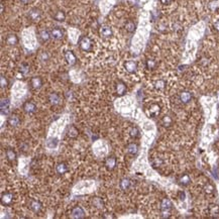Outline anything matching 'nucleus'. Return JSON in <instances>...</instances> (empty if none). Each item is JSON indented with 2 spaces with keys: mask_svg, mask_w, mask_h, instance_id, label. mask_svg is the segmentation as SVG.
I'll list each match as a JSON object with an SVG mask.
<instances>
[{
  "mask_svg": "<svg viewBox=\"0 0 219 219\" xmlns=\"http://www.w3.org/2000/svg\"><path fill=\"white\" fill-rule=\"evenodd\" d=\"M79 47L83 52L89 53L93 50V41L88 36L83 35L79 39Z\"/></svg>",
  "mask_w": 219,
  "mask_h": 219,
  "instance_id": "1",
  "label": "nucleus"
},
{
  "mask_svg": "<svg viewBox=\"0 0 219 219\" xmlns=\"http://www.w3.org/2000/svg\"><path fill=\"white\" fill-rule=\"evenodd\" d=\"M172 208H173V204L170 199L168 198L163 199L162 203H160V211H162L163 217H169Z\"/></svg>",
  "mask_w": 219,
  "mask_h": 219,
  "instance_id": "2",
  "label": "nucleus"
},
{
  "mask_svg": "<svg viewBox=\"0 0 219 219\" xmlns=\"http://www.w3.org/2000/svg\"><path fill=\"white\" fill-rule=\"evenodd\" d=\"M85 217V211L81 206H76L71 211V218L81 219Z\"/></svg>",
  "mask_w": 219,
  "mask_h": 219,
  "instance_id": "3",
  "label": "nucleus"
},
{
  "mask_svg": "<svg viewBox=\"0 0 219 219\" xmlns=\"http://www.w3.org/2000/svg\"><path fill=\"white\" fill-rule=\"evenodd\" d=\"M0 200L3 206H9L13 201V194L10 192H3Z\"/></svg>",
  "mask_w": 219,
  "mask_h": 219,
  "instance_id": "4",
  "label": "nucleus"
},
{
  "mask_svg": "<svg viewBox=\"0 0 219 219\" xmlns=\"http://www.w3.org/2000/svg\"><path fill=\"white\" fill-rule=\"evenodd\" d=\"M64 34H65V31L64 30H62L61 27H54L52 30H51V36L56 39V41H60L64 38Z\"/></svg>",
  "mask_w": 219,
  "mask_h": 219,
  "instance_id": "5",
  "label": "nucleus"
},
{
  "mask_svg": "<svg viewBox=\"0 0 219 219\" xmlns=\"http://www.w3.org/2000/svg\"><path fill=\"white\" fill-rule=\"evenodd\" d=\"M160 105L156 104V103L152 104L148 109V114L149 117H156V116L160 114Z\"/></svg>",
  "mask_w": 219,
  "mask_h": 219,
  "instance_id": "6",
  "label": "nucleus"
},
{
  "mask_svg": "<svg viewBox=\"0 0 219 219\" xmlns=\"http://www.w3.org/2000/svg\"><path fill=\"white\" fill-rule=\"evenodd\" d=\"M124 68L127 73L129 74H134L137 70V64L134 61H127L124 64Z\"/></svg>",
  "mask_w": 219,
  "mask_h": 219,
  "instance_id": "7",
  "label": "nucleus"
},
{
  "mask_svg": "<svg viewBox=\"0 0 219 219\" xmlns=\"http://www.w3.org/2000/svg\"><path fill=\"white\" fill-rule=\"evenodd\" d=\"M65 59L67 61V63L70 66H74L77 62V58H76L75 54L72 51H66L65 52Z\"/></svg>",
  "mask_w": 219,
  "mask_h": 219,
  "instance_id": "8",
  "label": "nucleus"
},
{
  "mask_svg": "<svg viewBox=\"0 0 219 219\" xmlns=\"http://www.w3.org/2000/svg\"><path fill=\"white\" fill-rule=\"evenodd\" d=\"M28 17H30V19H31L32 21H39L42 17L41 10L38 9V8L30 9V12H28Z\"/></svg>",
  "mask_w": 219,
  "mask_h": 219,
  "instance_id": "9",
  "label": "nucleus"
},
{
  "mask_svg": "<svg viewBox=\"0 0 219 219\" xmlns=\"http://www.w3.org/2000/svg\"><path fill=\"white\" fill-rule=\"evenodd\" d=\"M30 208L34 211V213H39L43 208V204L39 201V200H35V199H31L30 202Z\"/></svg>",
  "mask_w": 219,
  "mask_h": 219,
  "instance_id": "10",
  "label": "nucleus"
},
{
  "mask_svg": "<svg viewBox=\"0 0 219 219\" xmlns=\"http://www.w3.org/2000/svg\"><path fill=\"white\" fill-rule=\"evenodd\" d=\"M23 110L28 113V114H32V113H34L36 111V105L34 103V102L31 101H26L25 103L23 104Z\"/></svg>",
  "mask_w": 219,
  "mask_h": 219,
  "instance_id": "11",
  "label": "nucleus"
},
{
  "mask_svg": "<svg viewBox=\"0 0 219 219\" xmlns=\"http://www.w3.org/2000/svg\"><path fill=\"white\" fill-rule=\"evenodd\" d=\"M105 168L108 170V171H112L115 169L116 167V158L115 156H108V158L105 160Z\"/></svg>",
  "mask_w": 219,
  "mask_h": 219,
  "instance_id": "12",
  "label": "nucleus"
},
{
  "mask_svg": "<svg viewBox=\"0 0 219 219\" xmlns=\"http://www.w3.org/2000/svg\"><path fill=\"white\" fill-rule=\"evenodd\" d=\"M100 34H101L102 38H104V39L111 38L112 34H113L111 27L108 26V25H103V26H101V28H100Z\"/></svg>",
  "mask_w": 219,
  "mask_h": 219,
  "instance_id": "13",
  "label": "nucleus"
},
{
  "mask_svg": "<svg viewBox=\"0 0 219 219\" xmlns=\"http://www.w3.org/2000/svg\"><path fill=\"white\" fill-rule=\"evenodd\" d=\"M10 102L8 99H2L1 105H0V110H1L2 115H7L10 110Z\"/></svg>",
  "mask_w": 219,
  "mask_h": 219,
  "instance_id": "14",
  "label": "nucleus"
},
{
  "mask_svg": "<svg viewBox=\"0 0 219 219\" xmlns=\"http://www.w3.org/2000/svg\"><path fill=\"white\" fill-rule=\"evenodd\" d=\"M30 86L32 89H35V90L39 89L43 86V79L41 77H38V76L32 77L30 79Z\"/></svg>",
  "mask_w": 219,
  "mask_h": 219,
  "instance_id": "15",
  "label": "nucleus"
},
{
  "mask_svg": "<svg viewBox=\"0 0 219 219\" xmlns=\"http://www.w3.org/2000/svg\"><path fill=\"white\" fill-rule=\"evenodd\" d=\"M115 88H116V93H117L118 96H123L125 93H126V85L122 81H118L116 83L115 85Z\"/></svg>",
  "mask_w": 219,
  "mask_h": 219,
  "instance_id": "16",
  "label": "nucleus"
},
{
  "mask_svg": "<svg viewBox=\"0 0 219 219\" xmlns=\"http://www.w3.org/2000/svg\"><path fill=\"white\" fill-rule=\"evenodd\" d=\"M192 99V93L189 91H183L180 93V100L182 103H189Z\"/></svg>",
  "mask_w": 219,
  "mask_h": 219,
  "instance_id": "17",
  "label": "nucleus"
},
{
  "mask_svg": "<svg viewBox=\"0 0 219 219\" xmlns=\"http://www.w3.org/2000/svg\"><path fill=\"white\" fill-rule=\"evenodd\" d=\"M49 100L51 102V104H53L54 106H56V105H60L61 102H62V99H61V96L58 93H52L49 96Z\"/></svg>",
  "mask_w": 219,
  "mask_h": 219,
  "instance_id": "18",
  "label": "nucleus"
},
{
  "mask_svg": "<svg viewBox=\"0 0 219 219\" xmlns=\"http://www.w3.org/2000/svg\"><path fill=\"white\" fill-rule=\"evenodd\" d=\"M126 152H128L129 155L136 156L138 152V144H136V142H131V144H128L126 147Z\"/></svg>",
  "mask_w": 219,
  "mask_h": 219,
  "instance_id": "19",
  "label": "nucleus"
},
{
  "mask_svg": "<svg viewBox=\"0 0 219 219\" xmlns=\"http://www.w3.org/2000/svg\"><path fill=\"white\" fill-rule=\"evenodd\" d=\"M67 136L70 138H76L79 136V130L76 128V126L70 125L67 128Z\"/></svg>",
  "mask_w": 219,
  "mask_h": 219,
  "instance_id": "20",
  "label": "nucleus"
},
{
  "mask_svg": "<svg viewBox=\"0 0 219 219\" xmlns=\"http://www.w3.org/2000/svg\"><path fill=\"white\" fill-rule=\"evenodd\" d=\"M7 123L12 126V127H17L20 124V118L18 117L17 115H11L8 117V120H7Z\"/></svg>",
  "mask_w": 219,
  "mask_h": 219,
  "instance_id": "21",
  "label": "nucleus"
},
{
  "mask_svg": "<svg viewBox=\"0 0 219 219\" xmlns=\"http://www.w3.org/2000/svg\"><path fill=\"white\" fill-rule=\"evenodd\" d=\"M119 187L121 190H123V191H126V190H128L131 187V181L127 178L121 179L119 182Z\"/></svg>",
  "mask_w": 219,
  "mask_h": 219,
  "instance_id": "22",
  "label": "nucleus"
},
{
  "mask_svg": "<svg viewBox=\"0 0 219 219\" xmlns=\"http://www.w3.org/2000/svg\"><path fill=\"white\" fill-rule=\"evenodd\" d=\"M5 156L6 159L9 160V162H15L16 160V152L12 148H7L5 151Z\"/></svg>",
  "mask_w": 219,
  "mask_h": 219,
  "instance_id": "23",
  "label": "nucleus"
},
{
  "mask_svg": "<svg viewBox=\"0 0 219 219\" xmlns=\"http://www.w3.org/2000/svg\"><path fill=\"white\" fill-rule=\"evenodd\" d=\"M68 166L66 163H59L58 165L56 166V171L57 173L59 175H64L68 172Z\"/></svg>",
  "mask_w": 219,
  "mask_h": 219,
  "instance_id": "24",
  "label": "nucleus"
},
{
  "mask_svg": "<svg viewBox=\"0 0 219 219\" xmlns=\"http://www.w3.org/2000/svg\"><path fill=\"white\" fill-rule=\"evenodd\" d=\"M18 43V38L16 36V34H10L6 36V43L9 46H15Z\"/></svg>",
  "mask_w": 219,
  "mask_h": 219,
  "instance_id": "25",
  "label": "nucleus"
},
{
  "mask_svg": "<svg viewBox=\"0 0 219 219\" xmlns=\"http://www.w3.org/2000/svg\"><path fill=\"white\" fill-rule=\"evenodd\" d=\"M208 8H209L211 11H216L217 9H219V0H211V1L208 3Z\"/></svg>",
  "mask_w": 219,
  "mask_h": 219,
  "instance_id": "26",
  "label": "nucleus"
},
{
  "mask_svg": "<svg viewBox=\"0 0 219 219\" xmlns=\"http://www.w3.org/2000/svg\"><path fill=\"white\" fill-rule=\"evenodd\" d=\"M179 183L182 186H188L191 183V179H190L189 175H183L180 179H179Z\"/></svg>",
  "mask_w": 219,
  "mask_h": 219,
  "instance_id": "27",
  "label": "nucleus"
},
{
  "mask_svg": "<svg viewBox=\"0 0 219 219\" xmlns=\"http://www.w3.org/2000/svg\"><path fill=\"white\" fill-rule=\"evenodd\" d=\"M39 38H41V39L43 42H47L51 38H52V36H51L50 31L43 30H42L41 32H39Z\"/></svg>",
  "mask_w": 219,
  "mask_h": 219,
  "instance_id": "28",
  "label": "nucleus"
},
{
  "mask_svg": "<svg viewBox=\"0 0 219 219\" xmlns=\"http://www.w3.org/2000/svg\"><path fill=\"white\" fill-rule=\"evenodd\" d=\"M54 18L58 21H64L66 19V14L64 11H62V10H59V11H57L55 13L54 15Z\"/></svg>",
  "mask_w": 219,
  "mask_h": 219,
  "instance_id": "29",
  "label": "nucleus"
},
{
  "mask_svg": "<svg viewBox=\"0 0 219 219\" xmlns=\"http://www.w3.org/2000/svg\"><path fill=\"white\" fill-rule=\"evenodd\" d=\"M129 136H130V137H132V138L140 137V130H138L137 127H136V126L131 127V128L129 129Z\"/></svg>",
  "mask_w": 219,
  "mask_h": 219,
  "instance_id": "30",
  "label": "nucleus"
},
{
  "mask_svg": "<svg viewBox=\"0 0 219 219\" xmlns=\"http://www.w3.org/2000/svg\"><path fill=\"white\" fill-rule=\"evenodd\" d=\"M214 186L211 184V183H207L205 185V187H204V192L206 193L207 195H210V194H213L214 192Z\"/></svg>",
  "mask_w": 219,
  "mask_h": 219,
  "instance_id": "31",
  "label": "nucleus"
},
{
  "mask_svg": "<svg viewBox=\"0 0 219 219\" xmlns=\"http://www.w3.org/2000/svg\"><path fill=\"white\" fill-rule=\"evenodd\" d=\"M155 87L156 90H164L166 87V82L164 80H158L156 83H155Z\"/></svg>",
  "mask_w": 219,
  "mask_h": 219,
  "instance_id": "32",
  "label": "nucleus"
},
{
  "mask_svg": "<svg viewBox=\"0 0 219 219\" xmlns=\"http://www.w3.org/2000/svg\"><path fill=\"white\" fill-rule=\"evenodd\" d=\"M93 204H94V206H96L97 208H103V205H104L103 201H102L100 198H98V197L93 199Z\"/></svg>",
  "mask_w": 219,
  "mask_h": 219,
  "instance_id": "33",
  "label": "nucleus"
},
{
  "mask_svg": "<svg viewBox=\"0 0 219 219\" xmlns=\"http://www.w3.org/2000/svg\"><path fill=\"white\" fill-rule=\"evenodd\" d=\"M125 28L128 32H133L134 30H136V24H134L132 21H129V22L126 23Z\"/></svg>",
  "mask_w": 219,
  "mask_h": 219,
  "instance_id": "34",
  "label": "nucleus"
},
{
  "mask_svg": "<svg viewBox=\"0 0 219 219\" xmlns=\"http://www.w3.org/2000/svg\"><path fill=\"white\" fill-rule=\"evenodd\" d=\"M162 123H163V125L164 126H170L171 124H172V118L170 117V116H165L163 119H162Z\"/></svg>",
  "mask_w": 219,
  "mask_h": 219,
  "instance_id": "35",
  "label": "nucleus"
},
{
  "mask_svg": "<svg viewBox=\"0 0 219 219\" xmlns=\"http://www.w3.org/2000/svg\"><path fill=\"white\" fill-rule=\"evenodd\" d=\"M20 73L22 75H26L28 72H30V66H28L27 64H22L21 65V67H20Z\"/></svg>",
  "mask_w": 219,
  "mask_h": 219,
  "instance_id": "36",
  "label": "nucleus"
},
{
  "mask_svg": "<svg viewBox=\"0 0 219 219\" xmlns=\"http://www.w3.org/2000/svg\"><path fill=\"white\" fill-rule=\"evenodd\" d=\"M156 66V63L155 60L148 59V60L147 61V68L149 69V70H152V69H155Z\"/></svg>",
  "mask_w": 219,
  "mask_h": 219,
  "instance_id": "37",
  "label": "nucleus"
},
{
  "mask_svg": "<svg viewBox=\"0 0 219 219\" xmlns=\"http://www.w3.org/2000/svg\"><path fill=\"white\" fill-rule=\"evenodd\" d=\"M7 85H8V80L3 75H1L0 76V86H1V88H6Z\"/></svg>",
  "mask_w": 219,
  "mask_h": 219,
  "instance_id": "38",
  "label": "nucleus"
},
{
  "mask_svg": "<svg viewBox=\"0 0 219 219\" xmlns=\"http://www.w3.org/2000/svg\"><path fill=\"white\" fill-rule=\"evenodd\" d=\"M209 212L211 214H218L219 213V206L218 205H210L209 206Z\"/></svg>",
  "mask_w": 219,
  "mask_h": 219,
  "instance_id": "39",
  "label": "nucleus"
},
{
  "mask_svg": "<svg viewBox=\"0 0 219 219\" xmlns=\"http://www.w3.org/2000/svg\"><path fill=\"white\" fill-rule=\"evenodd\" d=\"M152 167H154V168H158V167H160L163 164V160H160V158H155L154 160H152Z\"/></svg>",
  "mask_w": 219,
  "mask_h": 219,
  "instance_id": "40",
  "label": "nucleus"
},
{
  "mask_svg": "<svg viewBox=\"0 0 219 219\" xmlns=\"http://www.w3.org/2000/svg\"><path fill=\"white\" fill-rule=\"evenodd\" d=\"M47 59H49V55H47V53L43 52V53H42V56H41V60L45 62V61H47Z\"/></svg>",
  "mask_w": 219,
  "mask_h": 219,
  "instance_id": "41",
  "label": "nucleus"
},
{
  "mask_svg": "<svg viewBox=\"0 0 219 219\" xmlns=\"http://www.w3.org/2000/svg\"><path fill=\"white\" fill-rule=\"evenodd\" d=\"M178 196H179V198H180V200H185V197H186V195H185V193L183 192V191H180L178 193Z\"/></svg>",
  "mask_w": 219,
  "mask_h": 219,
  "instance_id": "42",
  "label": "nucleus"
},
{
  "mask_svg": "<svg viewBox=\"0 0 219 219\" xmlns=\"http://www.w3.org/2000/svg\"><path fill=\"white\" fill-rule=\"evenodd\" d=\"M173 0H160V2L163 3V4H165V5H168V4H170L171 2H172Z\"/></svg>",
  "mask_w": 219,
  "mask_h": 219,
  "instance_id": "43",
  "label": "nucleus"
},
{
  "mask_svg": "<svg viewBox=\"0 0 219 219\" xmlns=\"http://www.w3.org/2000/svg\"><path fill=\"white\" fill-rule=\"evenodd\" d=\"M214 27H215V30L219 31V19L216 21V22L214 23Z\"/></svg>",
  "mask_w": 219,
  "mask_h": 219,
  "instance_id": "44",
  "label": "nucleus"
},
{
  "mask_svg": "<svg viewBox=\"0 0 219 219\" xmlns=\"http://www.w3.org/2000/svg\"><path fill=\"white\" fill-rule=\"evenodd\" d=\"M20 1L22 3H24V4H27V3L30 2V0H20Z\"/></svg>",
  "mask_w": 219,
  "mask_h": 219,
  "instance_id": "45",
  "label": "nucleus"
}]
</instances>
